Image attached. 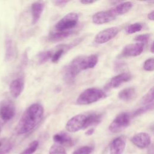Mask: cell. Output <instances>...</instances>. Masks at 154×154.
<instances>
[{
  "mask_svg": "<svg viewBox=\"0 0 154 154\" xmlns=\"http://www.w3.org/2000/svg\"><path fill=\"white\" fill-rule=\"evenodd\" d=\"M95 1H87V0H84V1H81L80 2L83 4H85V5H87V4H93L94 3Z\"/></svg>",
  "mask_w": 154,
  "mask_h": 154,
  "instance_id": "8d00e7d4",
  "label": "cell"
},
{
  "mask_svg": "<svg viewBox=\"0 0 154 154\" xmlns=\"http://www.w3.org/2000/svg\"><path fill=\"white\" fill-rule=\"evenodd\" d=\"M16 114V108L14 104L10 100H3L0 104V117L8 122L12 119Z\"/></svg>",
  "mask_w": 154,
  "mask_h": 154,
  "instance_id": "52a82bcc",
  "label": "cell"
},
{
  "mask_svg": "<svg viewBox=\"0 0 154 154\" xmlns=\"http://www.w3.org/2000/svg\"><path fill=\"white\" fill-rule=\"evenodd\" d=\"M94 150L92 146H83L76 149L72 154H91Z\"/></svg>",
  "mask_w": 154,
  "mask_h": 154,
  "instance_id": "4316f807",
  "label": "cell"
},
{
  "mask_svg": "<svg viewBox=\"0 0 154 154\" xmlns=\"http://www.w3.org/2000/svg\"><path fill=\"white\" fill-rule=\"evenodd\" d=\"M123 63H122V62H117V63H116V64L115 65V69H116V70L117 71V69H121V67H123Z\"/></svg>",
  "mask_w": 154,
  "mask_h": 154,
  "instance_id": "d590c367",
  "label": "cell"
},
{
  "mask_svg": "<svg viewBox=\"0 0 154 154\" xmlns=\"http://www.w3.org/2000/svg\"><path fill=\"white\" fill-rule=\"evenodd\" d=\"M149 38H150V35L149 34H140V35H137L135 37L134 40L138 42V43L144 44L148 42Z\"/></svg>",
  "mask_w": 154,
  "mask_h": 154,
  "instance_id": "1f68e13d",
  "label": "cell"
},
{
  "mask_svg": "<svg viewBox=\"0 0 154 154\" xmlns=\"http://www.w3.org/2000/svg\"><path fill=\"white\" fill-rule=\"evenodd\" d=\"M126 147V140L123 137L114 138L109 146V154H123Z\"/></svg>",
  "mask_w": 154,
  "mask_h": 154,
  "instance_id": "4fadbf2b",
  "label": "cell"
},
{
  "mask_svg": "<svg viewBox=\"0 0 154 154\" xmlns=\"http://www.w3.org/2000/svg\"><path fill=\"white\" fill-rule=\"evenodd\" d=\"M43 8L44 5L41 2H35L31 5V11L32 25L35 24L38 21L43 11Z\"/></svg>",
  "mask_w": 154,
  "mask_h": 154,
  "instance_id": "2e32d148",
  "label": "cell"
},
{
  "mask_svg": "<svg viewBox=\"0 0 154 154\" xmlns=\"http://www.w3.org/2000/svg\"><path fill=\"white\" fill-rule=\"evenodd\" d=\"M72 34V32L70 31H58L51 34L49 35V39L52 41H58L70 36Z\"/></svg>",
  "mask_w": 154,
  "mask_h": 154,
  "instance_id": "7402d4cb",
  "label": "cell"
},
{
  "mask_svg": "<svg viewBox=\"0 0 154 154\" xmlns=\"http://www.w3.org/2000/svg\"><path fill=\"white\" fill-rule=\"evenodd\" d=\"M38 144L39 143L37 140L32 141L25 149L21 152L20 154H33L37 150Z\"/></svg>",
  "mask_w": 154,
  "mask_h": 154,
  "instance_id": "cb8c5ba5",
  "label": "cell"
},
{
  "mask_svg": "<svg viewBox=\"0 0 154 154\" xmlns=\"http://www.w3.org/2000/svg\"><path fill=\"white\" fill-rule=\"evenodd\" d=\"M141 101L143 106H153V87L143 96Z\"/></svg>",
  "mask_w": 154,
  "mask_h": 154,
  "instance_id": "603a6c76",
  "label": "cell"
},
{
  "mask_svg": "<svg viewBox=\"0 0 154 154\" xmlns=\"http://www.w3.org/2000/svg\"><path fill=\"white\" fill-rule=\"evenodd\" d=\"M43 114L42 105L37 103L31 105L22 115L16 128V133L22 135L32 131L42 120Z\"/></svg>",
  "mask_w": 154,
  "mask_h": 154,
  "instance_id": "6da1fadb",
  "label": "cell"
},
{
  "mask_svg": "<svg viewBox=\"0 0 154 154\" xmlns=\"http://www.w3.org/2000/svg\"><path fill=\"white\" fill-rule=\"evenodd\" d=\"M131 78L132 76L129 73H122L111 78L109 82L106 84L105 88L106 89H112L117 88L121 85H122L123 83L129 81L131 79Z\"/></svg>",
  "mask_w": 154,
  "mask_h": 154,
  "instance_id": "8fae6325",
  "label": "cell"
},
{
  "mask_svg": "<svg viewBox=\"0 0 154 154\" xmlns=\"http://www.w3.org/2000/svg\"><path fill=\"white\" fill-rule=\"evenodd\" d=\"M131 117L127 112L118 114L110 123L108 129L112 133H118L126 129L130 124Z\"/></svg>",
  "mask_w": 154,
  "mask_h": 154,
  "instance_id": "5b68a950",
  "label": "cell"
},
{
  "mask_svg": "<svg viewBox=\"0 0 154 154\" xmlns=\"http://www.w3.org/2000/svg\"><path fill=\"white\" fill-rule=\"evenodd\" d=\"M106 96L105 92L96 88H89L83 91L76 99L78 105H88L96 102Z\"/></svg>",
  "mask_w": 154,
  "mask_h": 154,
  "instance_id": "7a4b0ae2",
  "label": "cell"
},
{
  "mask_svg": "<svg viewBox=\"0 0 154 154\" xmlns=\"http://www.w3.org/2000/svg\"><path fill=\"white\" fill-rule=\"evenodd\" d=\"M131 142L140 149H144L150 146L151 137L148 133L139 132L132 137Z\"/></svg>",
  "mask_w": 154,
  "mask_h": 154,
  "instance_id": "30bf717a",
  "label": "cell"
},
{
  "mask_svg": "<svg viewBox=\"0 0 154 154\" xmlns=\"http://www.w3.org/2000/svg\"><path fill=\"white\" fill-rule=\"evenodd\" d=\"M82 57H78L73 59L72 62L64 69V79L68 84H72L76 76L81 71L80 62Z\"/></svg>",
  "mask_w": 154,
  "mask_h": 154,
  "instance_id": "3957f363",
  "label": "cell"
},
{
  "mask_svg": "<svg viewBox=\"0 0 154 154\" xmlns=\"http://www.w3.org/2000/svg\"><path fill=\"white\" fill-rule=\"evenodd\" d=\"M87 115L77 114L69 119L66 124V129L70 132H76L81 129H84Z\"/></svg>",
  "mask_w": 154,
  "mask_h": 154,
  "instance_id": "8992f818",
  "label": "cell"
},
{
  "mask_svg": "<svg viewBox=\"0 0 154 154\" xmlns=\"http://www.w3.org/2000/svg\"><path fill=\"white\" fill-rule=\"evenodd\" d=\"M79 16L74 12L69 13L62 17L55 26L58 31H67L73 28L76 25Z\"/></svg>",
  "mask_w": 154,
  "mask_h": 154,
  "instance_id": "277c9868",
  "label": "cell"
},
{
  "mask_svg": "<svg viewBox=\"0 0 154 154\" xmlns=\"http://www.w3.org/2000/svg\"><path fill=\"white\" fill-rule=\"evenodd\" d=\"M24 88V80L22 78H17L13 79L9 86L11 95L14 98L18 97L22 93Z\"/></svg>",
  "mask_w": 154,
  "mask_h": 154,
  "instance_id": "5bb4252c",
  "label": "cell"
},
{
  "mask_svg": "<svg viewBox=\"0 0 154 154\" xmlns=\"http://www.w3.org/2000/svg\"><path fill=\"white\" fill-rule=\"evenodd\" d=\"M147 18L150 20H153L154 19V11H152L147 14Z\"/></svg>",
  "mask_w": 154,
  "mask_h": 154,
  "instance_id": "e575fe53",
  "label": "cell"
},
{
  "mask_svg": "<svg viewBox=\"0 0 154 154\" xmlns=\"http://www.w3.org/2000/svg\"><path fill=\"white\" fill-rule=\"evenodd\" d=\"M150 51L152 53H153V43H152L151 48H150Z\"/></svg>",
  "mask_w": 154,
  "mask_h": 154,
  "instance_id": "f35d334b",
  "label": "cell"
},
{
  "mask_svg": "<svg viewBox=\"0 0 154 154\" xmlns=\"http://www.w3.org/2000/svg\"><path fill=\"white\" fill-rule=\"evenodd\" d=\"M133 4L132 2L126 1L117 4L116 7L111 8L112 12L117 16V15H121L128 13L132 7Z\"/></svg>",
  "mask_w": 154,
  "mask_h": 154,
  "instance_id": "d6986e66",
  "label": "cell"
},
{
  "mask_svg": "<svg viewBox=\"0 0 154 154\" xmlns=\"http://www.w3.org/2000/svg\"><path fill=\"white\" fill-rule=\"evenodd\" d=\"M148 154H153V146H151L150 148L149 149Z\"/></svg>",
  "mask_w": 154,
  "mask_h": 154,
  "instance_id": "74e56055",
  "label": "cell"
},
{
  "mask_svg": "<svg viewBox=\"0 0 154 154\" xmlns=\"http://www.w3.org/2000/svg\"><path fill=\"white\" fill-rule=\"evenodd\" d=\"M1 126H0V133H1Z\"/></svg>",
  "mask_w": 154,
  "mask_h": 154,
  "instance_id": "ab89813d",
  "label": "cell"
},
{
  "mask_svg": "<svg viewBox=\"0 0 154 154\" xmlns=\"http://www.w3.org/2000/svg\"><path fill=\"white\" fill-rule=\"evenodd\" d=\"M94 128H90V129H88L85 132V134L86 135L90 136V135H91L94 133Z\"/></svg>",
  "mask_w": 154,
  "mask_h": 154,
  "instance_id": "836d02e7",
  "label": "cell"
},
{
  "mask_svg": "<svg viewBox=\"0 0 154 154\" xmlns=\"http://www.w3.org/2000/svg\"><path fill=\"white\" fill-rule=\"evenodd\" d=\"M64 51V48H61L58 49L54 54H52V56L51 57V61L53 63H57L62 56Z\"/></svg>",
  "mask_w": 154,
  "mask_h": 154,
  "instance_id": "4dcf8cb0",
  "label": "cell"
},
{
  "mask_svg": "<svg viewBox=\"0 0 154 154\" xmlns=\"http://www.w3.org/2000/svg\"><path fill=\"white\" fill-rule=\"evenodd\" d=\"M53 140L57 144L66 146H71L73 143V140L71 137L64 132H61L55 134L53 137Z\"/></svg>",
  "mask_w": 154,
  "mask_h": 154,
  "instance_id": "e0dca14e",
  "label": "cell"
},
{
  "mask_svg": "<svg viewBox=\"0 0 154 154\" xmlns=\"http://www.w3.org/2000/svg\"><path fill=\"white\" fill-rule=\"evenodd\" d=\"M52 56V52L51 51H46L40 52L38 54V63L40 64L45 63Z\"/></svg>",
  "mask_w": 154,
  "mask_h": 154,
  "instance_id": "83f0119b",
  "label": "cell"
},
{
  "mask_svg": "<svg viewBox=\"0 0 154 154\" xmlns=\"http://www.w3.org/2000/svg\"><path fill=\"white\" fill-rule=\"evenodd\" d=\"M54 3L55 4V5L58 6V7H63L64 6L66 5V4L67 3H68V1H54Z\"/></svg>",
  "mask_w": 154,
  "mask_h": 154,
  "instance_id": "d6a6232c",
  "label": "cell"
},
{
  "mask_svg": "<svg viewBox=\"0 0 154 154\" xmlns=\"http://www.w3.org/2000/svg\"><path fill=\"white\" fill-rule=\"evenodd\" d=\"M98 62V57L95 54H92L86 57H82L80 62V68L81 70H87L93 68Z\"/></svg>",
  "mask_w": 154,
  "mask_h": 154,
  "instance_id": "9a60e30c",
  "label": "cell"
},
{
  "mask_svg": "<svg viewBox=\"0 0 154 154\" xmlns=\"http://www.w3.org/2000/svg\"><path fill=\"white\" fill-rule=\"evenodd\" d=\"M49 154H67L64 147L58 144H54L50 147Z\"/></svg>",
  "mask_w": 154,
  "mask_h": 154,
  "instance_id": "484cf974",
  "label": "cell"
},
{
  "mask_svg": "<svg viewBox=\"0 0 154 154\" xmlns=\"http://www.w3.org/2000/svg\"><path fill=\"white\" fill-rule=\"evenodd\" d=\"M116 17L112 10L101 11L95 13L92 17V21L96 25H102L113 20Z\"/></svg>",
  "mask_w": 154,
  "mask_h": 154,
  "instance_id": "9c48e42d",
  "label": "cell"
},
{
  "mask_svg": "<svg viewBox=\"0 0 154 154\" xmlns=\"http://www.w3.org/2000/svg\"><path fill=\"white\" fill-rule=\"evenodd\" d=\"M144 49V44L141 43L126 45L123 49L122 55L125 57H136L140 55Z\"/></svg>",
  "mask_w": 154,
  "mask_h": 154,
  "instance_id": "7c38bea8",
  "label": "cell"
},
{
  "mask_svg": "<svg viewBox=\"0 0 154 154\" xmlns=\"http://www.w3.org/2000/svg\"><path fill=\"white\" fill-rule=\"evenodd\" d=\"M12 148L13 145L11 143L0 141V154H7Z\"/></svg>",
  "mask_w": 154,
  "mask_h": 154,
  "instance_id": "f1b7e54d",
  "label": "cell"
},
{
  "mask_svg": "<svg viewBox=\"0 0 154 154\" xmlns=\"http://www.w3.org/2000/svg\"><path fill=\"white\" fill-rule=\"evenodd\" d=\"M143 69L146 71L152 72L154 70V59L151 58L146 60L144 63Z\"/></svg>",
  "mask_w": 154,
  "mask_h": 154,
  "instance_id": "f546056e",
  "label": "cell"
},
{
  "mask_svg": "<svg viewBox=\"0 0 154 154\" xmlns=\"http://www.w3.org/2000/svg\"><path fill=\"white\" fill-rule=\"evenodd\" d=\"M5 58L7 61L11 60L14 55V48L13 42L10 38H7L5 41Z\"/></svg>",
  "mask_w": 154,
  "mask_h": 154,
  "instance_id": "44dd1931",
  "label": "cell"
},
{
  "mask_svg": "<svg viewBox=\"0 0 154 154\" xmlns=\"http://www.w3.org/2000/svg\"><path fill=\"white\" fill-rule=\"evenodd\" d=\"M136 96V90L134 87H128L122 90L118 94L119 99L124 102L132 100Z\"/></svg>",
  "mask_w": 154,
  "mask_h": 154,
  "instance_id": "ac0fdd59",
  "label": "cell"
},
{
  "mask_svg": "<svg viewBox=\"0 0 154 154\" xmlns=\"http://www.w3.org/2000/svg\"><path fill=\"white\" fill-rule=\"evenodd\" d=\"M117 27H110L98 32L94 37V41L97 44H102L108 42L113 38L119 32Z\"/></svg>",
  "mask_w": 154,
  "mask_h": 154,
  "instance_id": "ba28073f",
  "label": "cell"
},
{
  "mask_svg": "<svg viewBox=\"0 0 154 154\" xmlns=\"http://www.w3.org/2000/svg\"><path fill=\"white\" fill-rule=\"evenodd\" d=\"M102 116L100 114L91 113L87 114L86 122L84 126V129H87L91 126L96 125L99 124L102 120Z\"/></svg>",
  "mask_w": 154,
  "mask_h": 154,
  "instance_id": "ffe728a7",
  "label": "cell"
},
{
  "mask_svg": "<svg viewBox=\"0 0 154 154\" xmlns=\"http://www.w3.org/2000/svg\"><path fill=\"white\" fill-rule=\"evenodd\" d=\"M142 28H143V26L140 23L136 22V23H132V24L128 25L126 28L125 31L127 34H134V33H135V32H137L141 31Z\"/></svg>",
  "mask_w": 154,
  "mask_h": 154,
  "instance_id": "d4e9b609",
  "label": "cell"
}]
</instances>
